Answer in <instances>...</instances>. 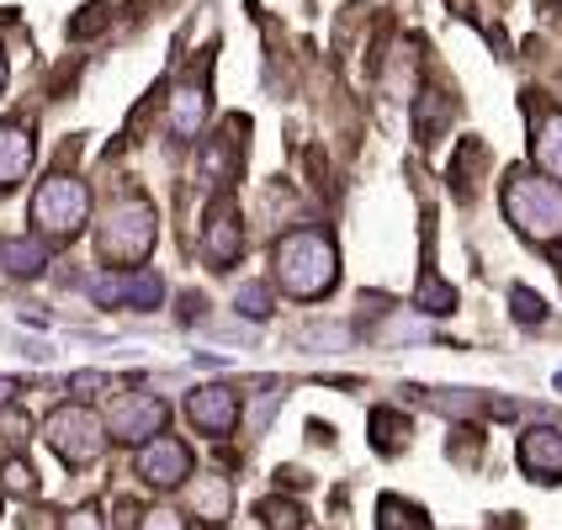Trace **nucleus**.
Here are the masks:
<instances>
[{
  "instance_id": "20e7f679",
  "label": "nucleus",
  "mask_w": 562,
  "mask_h": 530,
  "mask_svg": "<svg viewBox=\"0 0 562 530\" xmlns=\"http://www.w3.org/2000/svg\"><path fill=\"white\" fill-rule=\"evenodd\" d=\"M32 223L43 239H75L86 223H91V191L80 176H64L54 170L48 181H37L32 191Z\"/></svg>"
},
{
  "instance_id": "393cba45",
  "label": "nucleus",
  "mask_w": 562,
  "mask_h": 530,
  "mask_svg": "<svg viewBox=\"0 0 562 530\" xmlns=\"http://www.w3.org/2000/svg\"><path fill=\"white\" fill-rule=\"evenodd\" d=\"M509 308H515L520 324H547V303L536 297L531 286H515V292H509Z\"/></svg>"
},
{
  "instance_id": "dca6fc26",
  "label": "nucleus",
  "mask_w": 562,
  "mask_h": 530,
  "mask_svg": "<svg viewBox=\"0 0 562 530\" xmlns=\"http://www.w3.org/2000/svg\"><path fill=\"white\" fill-rule=\"evenodd\" d=\"M0 266L11 277H43L48 271V245L43 239H0Z\"/></svg>"
},
{
  "instance_id": "9b49d317",
  "label": "nucleus",
  "mask_w": 562,
  "mask_h": 530,
  "mask_svg": "<svg viewBox=\"0 0 562 530\" xmlns=\"http://www.w3.org/2000/svg\"><path fill=\"white\" fill-rule=\"evenodd\" d=\"M245 250V223H239V207L218 196L213 202V213H207V228H202V255H207V266L213 271H228L234 260Z\"/></svg>"
},
{
  "instance_id": "7c9ffc66",
  "label": "nucleus",
  "mask_w": 562,
  "mask_h": 530,
  "mask_svg": "<svg viewBox=\"0 0 562 530\" xmlns=\"http://www.w3.org/2000/svg\"><path fill=\"white\" fill-rule=\"evenodd\" d=\"M0 91H5V54H0Z\"/></svg>"
},
{
  "instance_id": "a878e982",
  "label": "nucleus",
  "mask_w": 562,
  "mask_h": 530,
  "mask_svg": "<svg viewBox=\"0 0 562 530\" xmlns=\"http://www.w3.org/2000/svg\"><path fill=\"white\" fill-rule=\"evenodd\" d=\"M59 530H106V520H101V509H95V504H80V509H69V515H64Z\"/></svg>"
},
{
  "instance_id": "423d86ee",
  "label": "nucleus",
  "mask_w": 562,
  "mask_h": 530,
  "mask_svg": "<svg viewBox=\"0 0 562 530\" xmlns=\"http://www.w3.org/2000/svg\"><path fill=\"white\" fill-rule=\"evenodd\" d=\"M165 419H170V408L155 393H117L106 404V430H112V440H123V446H149L165 430Z\"/></svg>"
},
{
  "instance_id": "4be33fe9",
  "label": "nucleus",
  "mask_w": 562,
  "mask_h": 530,
  "mask_svg": "<svg viewBox=\"0 0 562 530\" xmlns=\"http://www.w3.org/2000/svg\"><path fill=\"white\" fill-rule=\"evenodd\" d=\"M419 504H404L398 494H382V504H376V530H419Z\"/></svg>"
},
{
  "instance_id": "f257e3e1",
  "label": "nucleus",
  "mask_w": 562,
  "mask_h": 530,
  "mask_svg": "<svg viewBox=\"0 0 562 530\" xmlns=\"http://www.w3.org/2000/svg\"><path fill=\"white\" fill-rule=\"evenodd\" d=\"M271 277H277V286L286 297L318 303L340 281V250L318 228H292V234H281L277 250H271Z\"/></svg>"
},
{
  "instance_id": "1a4fd4ad",
  "label": "nucleus",
  "mask_w": 562,
  "mask_h": 530,
  "mask_svg": "<svg viewBox=\"0 0 562 530\" xmlns=\"http://www.w3.org/2000/svg\"><path fill=\"white\" fill-rule=\"evenodd\" d=\"M187 419L202 430V436H234L239 430V393L234 387H223V382H213V387H196V393H187Z\"/></svg>"
},
{
  "instance_id": "0eeeda50",
  "label": "nucleus",
  "mask_w": 562,
  "mask_h": 530,
  "mask_svg": "<svg viewBox=\"0 0 562 530\" xmlns=\"http://www.w3.org/2000/svg\"><path fill=\"white\" fill-rule=\"evenodd\" d=\"M91 297L101 303V308H138L149 313L159 308V297H165V277H159L155 266H133L127 277H95L91 281Z\"/></svg>"
},
{
  "instance_id": "f03ea898",
  "label": "nucleus",
  "mask_w": 562,
  "mask_h": 530,
  "mask_svg": "<svg viewBox=\"0 0 562 530\" xmlns=\"http://www.w3.org/2000/svg\"><path fill=\"white\" fill-rule=\"evenodd\" d=\"M155 239H159V213L149 196H117L101 223H95V250L106 266H144L155 255Z\"/></svg>"
},
{
  "instance_id": "6ab92c4d",
  "label": "nucleus",
  "mask_w": 562,
  "mask_h": 530,
  "mask_svg": "<svg viewBox=\"0 0 562 530\" xmlns=\"http://www.w3.org/2000/svg\"><path fill=\"white\" fill-rule=\"evenodd\" d=\"M234 313H245L250 324H266V318L277 313V292H271V281H245V286L234 292Z\"/></svg>"
},
{
  "instance_id": "c756f323",
  "label": "nucleus",
  "mask_w": 562,
  "mask_h": 530,
  "mask_svg": "<svg viewBox=\"0 0 562 530\" xmlns=\"http://www.w3.org/2000/svg\"><path fill=\"white\" fill-rule=\"evenodd\" d=\"M95 27H101V16H95V11H91V16H80V22H75V27H69V32H75V37H91Z\"/></svg>"
},
{
  "instance_id": "bb28decb",
  "label": "nucleus",
  "mask_w": 562,
  "mask_h": 530,
  "mask_svg": "<svg viewBox=\"0 0 562 530\" xmlns=\"http://www.w3.org/2000/svg\"><path fill=\"white\" fill-rule=\"evenodd\" d=\"M138 530H187V520H181L176 509H149V515L138 520Z\"/></svg>"
},
{
  "instance_id": "f3484780",
  "label": "nucleus",
  "mask_w": 562,
  "mask_h": 530,
  "mask_svg": "<svg viewBox=\"0 0 562 530\" xmlns=\"http://www.w3.org/2000/svg\"><path fill=\"white\" fill-rule=\"evenodd\" d=\"M531 155H536V165H541L552 181H562V112H547V117L536 123Z\"/></svg>"
},
{
  "instance_id": "9d476101",
  "label": "nucleus",
  "mask_w": 562,
  "mask_h": 530,
  "mask_svg": "<svg viewBox=\"0 0 562 530\" xmlns=\"http://www.w3.org/2000/svg\"><path fill=\"white\" fill-rule=\"evenodd\" d=\"M138 477L149 488H176L191 477V446L176 436H155L149 446H138Z\"/></svg>"
},
{
  "instance_id": "b1692460",
  "label": "nucleus",
  "mask_w": 562,
  "mask_h": 530,
  "mask_svg": "<svg viewBox=\"0 0 562 530\" xmlns=\"http://www.w3.org/2000/svg\"><path fill=\"white\" fill-rule=\"evenodd\" d=\"M260 520L271 530H303V504L292 499H266L260 504Z\"/></svg>"
},
{
  "instance_id": "cd10ccee",
  "label": "nucleus",
  "mask_w": 562,
  "mask_h": 530,
  "mask_svg": "<svg viewBox=\"0 0 562 530\" xmlns=\"http://www.w3.org/2000/svg\"><path fill=\"white\" fill-rule=\"evenodd\" d=\"M202 308H207V303H202V297H196V292H187V297H181V318H202Z\"/></svg>"
},
{
  "instance_id": "ddd939ff",
  "label": "nucleus",
  "mask_w": 562,
  "mask_h": 530,
  "mask_svg": "<svg viewBox=\"0 0 562 530\" xmlns=\"http://www.w3.org/2000/svg\"><path fill=\"white\" fill-rule=\"evenodd\" d=\"M32 155H37V138H32L27 117L0 123V191H16L22 181H27Z\"/></svg>"
},
{
  "instance_id": "39448f33",
  "label": "nucleus",
  "mask_w": 562,
  "mask_h": 530,
  "mask_svg": "<svg viewBox=\"0 0 562 530\" xmlns=\"http://www.w3.org/2000/svg\"><path fill=\"white\" fill-rule=\"evenodd\" d=\"M106 419L86 404H64L48 414V425H43V440L54 446V456H59L64 467H95L101 456H106Z\"/></svg>"
},
{
  "instance_id": "5701e85b",
  "label": "nucleus",
  "mask_w": 562,
  "mask_h": 530,
  "mask_svg": "<svg viewBox=\"0 0 562 530\" xmlns=\"http://www.w3.org/2000/svg\"><path fill=\"white\" fill-rule=\"evenodd\" d=\"M414 308H419V313H451V308H457V292H451L436 271H425L419 292H414Z\"/></svg>"
},
{
  "instance_id": "f8f14e48",
  "label": "nucleus",
  "mask_w": 562,
  "mask_h": 530,
  "mask_svg": "<svg viewBox=\"0 0 562 530\" xmlns=\"http://www.w3.org/2000/svg\"><path fill=\"white\" fill-rule=\"evenodd\" d=\"M515 456H520V472L531 483H562V430H552V425L526 430Z\"/></svg>"
},
{
  "instance_id": "6e6552de",
  "label": "nucleus",
  "mask_w": 562,
  "mask_h": 530,
  "mask_svg": "<svg viewBox=\"0 0 562 530\" xmlns=\"http://www.w3.org/2000/svg\"><path fill=\"white\" fill-rule=\"evenodd\" d=\"M245 133H250L245 117H228L218 138H207V144H202L196 165H202V181H207V187L223 191L228 181H239V165H245Z\"/></svg>"
},
{
  "instance_id": "7ed1b4c3",
  "label": "nucleus",
  "mask_w": 562,
  "mask_h": 530,
  "mask_svg": "<svg viewBox=\"0 0 562 530\" xmlns=\"http://www.w3.org/2000/svg\"><path fill=\"white\" fill-rule=\"evenodd\" d=\"M504 218L515 223L520 239L531 245H558L562 239V187L536 176V170H509L504 176Z\"/></svg>"
},
{
  "instance_id": "4468645a",
  "label": "nucleus",
  "mask_w": 562,
  "mask_h": 530,
  "mask_svg": "<svg viewBox=\"0 0 562 530\" xmlns=\"http://www.w3.org/2000/svg\"><path fill=\"white\" fill-rule=\"evenodd\" d=\"M228 509H234V488H228V477H196L191 483V515L196 520H207V526H218V520H228Z\"/></svg>"
},
{
  "instance_id": "2eb2a0df",
  "label": "nucleus",
  "mask_w": 562,
  "mask_h": 530,
  "mask_svg": "<svg viewBox=\"0 0 562 530\" xmlns=\"http://www.w3.org/2000/svg\"><path fill=\"white\" fill-rule=\"evenodd\" d=\"M202 117H207V91L202 86H181V91L170 95V127H176L181 144H191L202 133Z\"/></svg>"
},
{
  "instance_id": "c85d7f7f",
  "label": "nucleus",
  "mask_w": 562,
  "mask_h": 530,
  "mask_svg": "<svg viewBox=\"0 0 562 530\" xmlns=\"http://www.w3.org/2000/svg\"><path fill=\"white\" fill-rule=\"evenodd\" d=\"M22 387H27V382H22V376H0V404H11V398H16V393H22Z\"/></svg>"
},
{
  "instance_id": "2f4dec72",
  "label": "nucleus",
  "mask_w": 562,
  "mask_h": 530,
  "mask_svg": "<svg viewBox=\"0 0 562 530\" xmlns=\"http://www.w3.org/2000/svg\"><path fill=\"white\" fill-rule=\"evenodd\" d=\"M558 277H562V245H558Z\"/></svg>"
},
{
  "instance_id": "a211bd4d",
  "label": "nucleus",
  "mask_w": 562,
  "mask_h": 530,
  "mask_svg": "<svg viewBox=\"0 0 562 530\" xmlns=\"http://www.w3.org/2000/svg\"><path fill=\"white\" fill-rule=\"evenodd\" d=\"M0 494H11V499H37V467H32L27 456H5L0 462Z\"/></svg>"
},
{
  "instance_id": "412c9836",
  "label": "nucleus",
  "mask_w": 562,
  "mask_h": 530,
  "mask_svg": "<svg viewBox=\"0 0 562 530\" xmlns=\"http://www.w3.org/2000/svg\"><path fill=\"white\" fill-rule=\"evenodd\" d=\"M451 117V101L440 91H425L419 95V112H414V127H419V144H436L440 138V123Z\"/></svg>"
},
{
  "instance_id": "aec40b11",
  "label": "nucleus",
  "mask_w": 562,
  "mask_h": 530,
  "mask_svg": "<svg viewBox=\"0 0 562 530\" xmlns=\"http://www.w3.org/2000/svg\"><path fill=\"white\" fill-rule=\"evenodd\" d=\"M404 436H408V419L398 408H376L372 414V446L382 456H393V451H404Z\"/></svg>"
}]
</instances>
